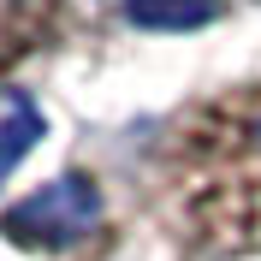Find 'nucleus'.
Returning a JSON list of instances; mask_svg holds the SVG:
<instances>
[{"label": "nucleus", "mask_w": 261, "mask_h": 261, "mask_svg": "<svg viewBox=\"0 0 261 261\" xmlns=\"http://www.w3.org/2000/svg\"><path fill=\"white\" fill-rule=\"evenodd\" d=\"M166 226L196 255H261V83L196 101L154 154Z\"/></svg>", "instance_id": "1"}, {"label": "nucleus", "mask_w": 261, "mask_h": 261, "mask_svg": "<svg viewBox=\"0 0 261 261\" xmlns=\"http://www.w3.org/2000/svg\"><path fill=\"white\" fill-rule=\"evenodd\" d=\"M95 226H101V190L83 172H65V178L42 184L36 196H24L0 214V231L12 244H36V249H65L89 238Z\"/></svg>", "instance_id": "2"}, {"label": "nucleus", "mask_w": 261, "mask_h": 261, "mask_svg": "<svg viewBox=\"0 0 261 261\" xmlns=\"http://www.w3.org/2000/svg\"><path fill=\"white\" fill-rule=\"evenodd\" d=\"M130 6V24L143 30H196L220 12V0H125Z\"/></svg>", "instance_id": "3"}, {"label": "nucleus", "mask_w": 261, "mask_h": 261, "mask_svg": "<svg viewBox=\"0 0 261 261\" xmlns=\"http://www.w3.org/2000/svg\"><path fill=\"white\" fill-rule=\"evenodd\" d=\"M36 137H42V113H36L24 95H12V101H6V125H0V178L30 154Z\"/></svg>", "instance_id": "4"}]
</instances>
